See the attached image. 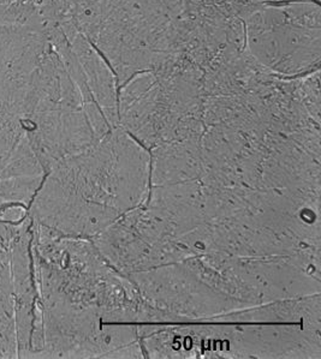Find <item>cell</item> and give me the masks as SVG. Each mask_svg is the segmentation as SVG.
<instances>
[{
  "label": "cell",
  "instance_id": "9",
  "mask_svg": "<svg viewBox=\"0 0 321 359\" xmlns=\"http://www.w3.org/2000/svg\"><path fill=\"white\" fill-rule=\"evenodd\" d=\"M258 4V0H182L180 17L242 21Z\"/></svg>",
  "mask_w": 321,
  "mask_h": 359
},
{
  "label": "cell",
  "instance_id": "3",
  "mask_svg": "<svg viewBox=\"0 0 321 359\" xmlns=\"http://www.w3.org/2000/svg\"><path fill=\"white\" fill-rule=\"evenodd\" d=\"M320 293L197 321L171 323L150 340L153 358H320Z\"/></svg>",
  "mask_w": 321,
  "mask_h": 359
},
{
  "label": "cell",
  "instance_id": "1",
  "mask_svg": "<svg viewBox=\"0 0 321 359\" xmlns=\"http://www.w3.org/2000/svg\"><path fill=\"white\" fill-rule=\"evenodd\" d=\"M38 358H145L141 327L172 323L91 239L33 222Z\"/></svg>",
  "mask_w": 321,
  "mask_h": 359
},
{
  "label": "cell",
  "instance_id": "8",
  "mask_svg": "<svg viewBox=\"0 0 321 359\" xmlns=\"http://www.w3.org/2000/svg\"><path fill=\"white\" fill-rule=\"evenodd\" d=\"M71 21L72 0H0V27L51 35Z\"/></svg>",
  "mask_w": 321,
  "mask_h": 359
},
{
  "label": "cell",
  "instance_id": "7",
  "mask_svg": "<svg viewBox=\"0 0 321 359\" xmlns=\"http://www.w3.org/2000/svg\"><path fill=\"white\" fill-rule=\"evenodd\" d=\"M33 222L0 219V358H37L40 350Z\"/></svg>",
  "mask_w": 321,
  "mask_h": 359
},
{
  "label": "cell",
  "instance_id": "10",
  "mask_svg": "<svg viewBox=\"0 0 321 359\" xmlns=\"http://www.w3.org/2000/svg\"><path fill=\"white\" fill-rule=\"evenodd\" d=\"M96 0H72V4H74V8L75 10H81V8L89 6V5L96 3Z\"/></svg>",
  "mask_w": 321,
  "mask_h": 359
},
{
  "label": "cell",
  "instance_id": "2",
  "mask_svg": "<svg viewBox=\"0 0 321 359\" xmlns=\"http://www.w3.org/2000/svg\"><path fill=\"white\" fill-rule=\"evenodd\" d=\"M150 182V151L118 126L53 163L28 213L34 224L92 241L145 202Z\"/></svg>",
  "mask_w": 321,
  "mask_h": 359
},
{
  "label": "cell",
  "instance_id": "5",
  "mask_svg": "<svg viewBox=\"0 0 321 359\" xmlns=\"http://www.w3.org/2000/svg\"><path fill=\"white\" fill-rule=\"evenodd\" d=\"M200 69L176 59L138 72L118 88V123L148 151L204 133Z\"/></svg>",
  "mask_w": 321,
  "mask_h": 359
},
{
  "label": "cell",
  "instance_id": "11",
  "mask_svg": "<svg viewBox=\"0 0 321 359\" xmlns=\"http://www.w3.org/2000/svg\"><path fill=\"white\" fill-rule=\"evenodd\" d=\"M284 1H297V0H258V3H284ZM320 3V0H314Z\"/></svg>",
  "mask_w": 321,
  "mask_h": 359
},
{
  "label": "cell",
  "instance_id": "6",
  "mask_svg": "<svg viewBox=\"0 0 321 359\" xmlns=\"http://www.w3.org/2000/svg\"><path fill=\"white\" fill-rule=\"evenodd\" d=\"M320 13L314 0L256 5L242 20L244 48L256 63L280 77L320 70Z\"/></svg>",
  "mask_w": 321,
  "mask_h": 359
},
{
  "label": "cell",
  "instance_id": "4",
  "mask_svg": "<svg viewBox=\"0 0 321 359\" xmlns=\"http://www.w3.org/2000/svg\"><path fill=\"white\" fill-rule=\"evenodd\" d=\"M75 20L112 69L118 88L138 72L182 58L178 18L163 0H96L75 10Z\"/></svg>",
  "mask_w": 321,
  "mask_h": 359
}]
</instances>
